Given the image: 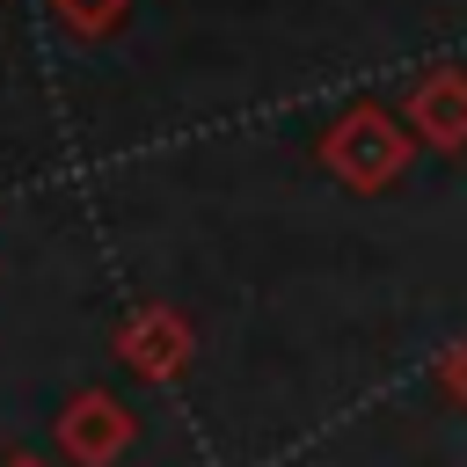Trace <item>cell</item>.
<instances>
[{
    "label": "cell",
    "mask_w": 467,
    "mask_h": 467,
    "mask_svg": "<svg viewBox=\"0 0 467 467\" xmlns=\"http://www.w3.org/2000/svg\"><path fill=\"white\" fill-rule=\"evenodd\" d=\"M409 161H416V131H409L401 109H387V102H350V109L321 131V168H328L343 190H358V197L394 190V182L409 175Z\"/></svg>",
    "instance_id": "obj_1"
},
{
    "label": "cell",
    "mask_w": 467,
    "mask_h": 467,
    "mask_svg": "<svg viewBox=\"0 0 467 467\" xmlns=\"http://www.w3.org/2000/svg\"><path fill=\"white\" fill-rule=\"evenodd\" d=\"M117 358H124V372H131V379L168 387V379H182V372H190V358H197V328H190V314H182V306L146 299V306H131V314L117 321Z\"/></svg>",
    "instance_id": "obj_2"
},
{
    "label": "cell",
    "mask_w": 467,
    "mask_h": 467,
    "mask_svg": "<svg viewBox=\"0 0 467 467\" xmlns=\"http://www.w3.org/2000/svg\"><path fill=\"white\" fill-rule=\"evenodd\" d=\"M58 452H66V467H117L124 452H131V438H139V416L117 401V394H102V387H88V394H73L66 409H58Z\"/></svg>",
    "instance_id": "obj_3"
},
{
    "label": "cell",
    "mask_w": 467,
    "mask_h": 467,
    "mask_svg": "<svg viewBox=\"0 0 467 467\" xmlns=\"http://www.w3.org/2000/svg\"><path fill=\"white\" fill-rule=\"evenodd\" d=\"M401 124L431 153H467V66H431L401 95Z\"/></svg>",
    "instance_id": "obj_4"
},
{
    "label": "cell",
    "mask_w": 467,
    "mask_h": 467,
    "mask_svg": "<svg viewBox=\"0 0 467 467\" xmlns=\"http://www.w3.org/2000/svg\"><path fill=\"white\" fill-rule=\"evenodd\" d=\"M44 7H51V15H58L73 36H109V29H117V22H124L139 0H44Z\"/></svg>",
    "instance_id": "obj_5"
},
{
    "label": "cell",
    "mask_w": 467,
    "mask_h": 467,
    "mask_svg": "<svg viewBox=\"0 0 467 467\" xmlns=\"http://www.w3.org/2000/svg\"><path fill=\"white\" fill-rule=\"evenodd\" d=\"M438 387L467 409V336H460V343H445V358H438Z\"/></svg>",
    "instance_id": "obj_6"
},
{
    "label": "cell",
    "mask_w": 467,
    "mask_h": 467,
    "mask_svg": "<svg viewBox=\"0 0 467 467\" xmlns=\"http://www.w3.org/2000/svg\"><path fill=\"white\" fill-rule=\"evenodd\" d=\"M0 467H51V460H36V452H7Z\"/></svg>",
    "instance_id": "obj_7"
}]
</instances>
